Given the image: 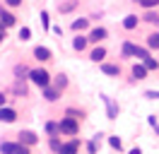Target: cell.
<instances>
[{"mask_svg": "<svg viewBox=\"0 0 159 154\" xmlns=\"http://www.w3.org/2000/svg\"><path fill=\"white\" fill-rule=\"evenodd\" d=\"M89 27H92V17H77V19H72L70 31L72 34H84V31H89Z\"/></svg>", "mask_w": 159, "mask_h": 154, "instance_id": "cell-12", "label": "cell"}, {"mask_svg": "<svg viewBox=\"0 0 159 154\" xmlns=\"http://www.w3.org/2000/svg\"><path fill=\"white\" fill-rule=\"evenodd\" d=\"M43 135H46V137L60 135V120H46V123H43Z\"/></svg>", "mask_w": 159, "mask_h": 154, "instance_id": "cell-24", "label": "cell"}, {"mask_svg": "<svg viewBox=\"0 0 159 154\" xmlns=\"http://www.w3.org/2000/svg\"><path fill=\"white\" fill-rule=\"evenodd\" d=\"M142 63L147 65V70H149V72H159V60H157L154 56H149L147 60H142Z\"/></svg>", "mask_w": 159, "mask_h": 154, "instance_id": "cell-31", "label": "cell"}, {"mask_svg": "<svg viewBox=\"0 0 159 154\" xmlns=\"http://www.w3.org/2000/svg\"><path fill=\"white\" fill-rule=\"evenodd\" d=\"M125 154H142V149H140L138 144H135V147H130V149H128V152H125Z\"/></svg>", "mask_w": 159, "mask_h": 154, "instance_id": "cell-41", "label": "cell"}, {"mask_svg": "<svg viewBox=\"0 0 159 154\" xmlns=\"http://www.w3.org/2000/svg\"><path fill=\"white\" fill-rule=\"evenodd\" d=\"M147 123H149V128L154 130V135L159 137V118H157V113H149L147 116Z\"/></svg>", "mask_w": 159, "mask_h": 154, "instance_id": "cell-32", "label": "cell"}, {"mask_svg": "<svg viewBox=\"0 0 159 154\" xmlns=\"http://www.w3.org/2000/svg\"><path fill=\"white\" fill-rule=\"evenodd\" d=\"M31 149H34V147H29V144H17V149H15V154H31Z\"/></svg>", "mask_w": 159, "mask_h": 154, "instance_id": "cell-38", "label": "cell"}, {"mask_svg": "<svg viewBox=\"0 0 159 154\" xmlns=\"http://www.w3.org/2000/svg\"><path fill=\"white\" fill-rule=\"evenodd\" d=\"M106 56H109V51H106V46H104V43H97V46L89 51V60H92V63H97V65H99V63H104V60H106Z\"/></svg>", "mask_w": 159, "mask_h": 154, "instance_id": "cell-15", "label": "cell"}, {"mask_svg": "<svg viewBox=\"0 0 159 154\" xmlns=\"http://www.w3.org/2000/svg\"><path fill=\"white\" fill-rule=\"evenodd\" d=\"M17 140H20L22 144H29V147H36V144L41 142V135H36L34 130H27V128H24V130H20V133H17Z\"/></svg>", "mask_w": 159, "mask_h": 154, "instance_id": "cell-9", "label": "cell"}, {"mask_svg": "<svg viewBox=\"0 0 159 154\" xmlns=\"http://www.w3.org/2000/svg\"><path fill=\"white\" fill-rule=\"evenodd\" d=\"M82 147H84V140H82V137H68V140L63 142L60 154H80Z\"/></svg>", "mask_w": 159, "mask_h": 154, "instance_id": "cell-5", "label": "cell"}, {"mask_svg": "<svg viewBox=\"0 0 159 154\" xmlns=\"http://www.w3.org/2000/svg\"><path fill=\"white\" fill-rule=\"evenodd\" d=\"M29 79H17L15 77V82H12V94L17 96V99H29V84H27Z\"/></svg>", "mask_w": 159, "mask_h": 154, "instance_id": "cell-10", "label": "cell"}, {"mask_svg": "<svg viewBox=\"0 0 159 154\" xmlns=\"http://www.w3.org/2000/svg\"><path fill=\"white\" fill-rule=\"evenodd\" d=\"M17 38H20V41H31V29H29V27H20Z\"/></svg>", "mask_w": 159, "mask_h": 154, "instance_id": "cell-34", "label": "cell"}, {"mask_svg": "<svg viewBox=\"0 0 159 154\" xmlns=\"http://www.w3.org/2000/svg\"><path fill=\"white\" fill-rule=\"evenodd\" d=\"M99 99H101V104H104V108H106V118H109L111 123L118 118V113H120V106H118V101H113L109 94H99Z\"/></svg>", "mask_w": 159, "mask_h": 154, "instance_id": "cell-4", "label": "cell"}, {"mask_svg": "<svg viewBox=\"0 0 159 154\" xmlns=\"http://www.w3.org/2000/svg\"><path fill=\"white\" fill-rule=\"evenodd\" d=\"M87 36H89L92 46H97V43H104V41L109 38V29L106 27H92L89 31H87Z\"/></svg>", "mask_w": 159, "mask_h": 154, "instance_id": "cell-6", "label": "cell"}, {"mask_svg": "<svg viewBox=\"0 0 159 154\" xmlns=\"http://www.w3.org/2000/svg\"><path fill=\"white\" fill-rule=\"evenodd\" d=\"M17 118H20V111L15 106H0V123L12 125V123H17Z\"/></svg>", "mask_w": 159, "mask_h": 154, "instance_id": "cell-7", "label": "cell"}, {"mask_svg": "<svg viewBox=\"0 0 159 154\" xmlns=\"http://www.w3.org/2000/svg\"><path fill=\"white\" fill-rule=\"evenodd\" d=\"M53 84L58 87V89H63V92H65V89L70 87V77L65 75V72H58V75H53Z\"/></svg>", "mask_w": 159, "mask_h": 154, "instance_id": "cell-27", "label": "cell"}, {"mask_svg": "<svg viewBox=\"0 0 159 154\" xmlns=\"http://www.w3.org/2000/svg\"><path fill=\"white\" fill-rule=\"evenodd\" d=\"M147 77H149V70H147V65H145L142 60H138V63H133V65H130V84L145 82Z\"/></svg>", "mask_w": 159, "mask_h": 154, "instance_id": "cell-3", "label": "cell"}, {"mask_svg": "<svg viewBox=\"0 0 159 154\" xmlns=\"http://www.w3.org/2000/svg\"><path fill=\"white\" fill-rule=\"evenodd\" d=\"M41 24H43V29L48 31L51 29V19H48V10H41Z\"/></svg>", "mask_w": 159, "mask_h": 154, "instance_id": "cell-36", "label": "cell"}, {"mask_svg": "<svg viewBox=\"0 0 159 154\" xmlns=\"http://www.w3.org/2000/svg\"><path fill=\"white\" fill-rule=\"evenodd\" d=\"M17 144H20V140H7V137H2V140H0V154H15Z\"/></svg>", "mask_w": 159, "mask_h": 154, "instance_id": "cell-22", "label": "cell"}, {"mask_svg": "<svg viewBox=\"0 0 159 154\" xmlns=\"http://www.w3.org/2000/svg\"><path fill=\"white\" fill-rule=\"evenodd\" d=\"M149 56H152V48H149L147 43H142V46L135 43V58H138V60H147Z\"/></svg>", "mask_w": 159, "mask_h": 154, "instance_id": "cell-28", "label": "cell"}, {"mask_svg": "<svg viewBox=\"0 0 159 154\" xmlns=\"http://www.w3.org/2000/svg\"><path fill=\"white\" fill-rule=\"evenodd\" d=\"M7 38V27H0V43Z\"/></svg>", "mask_w": 159, "mask_h": 154, "instance_id": "cell-40", "label": "cell"}, {"mask_svg": "<svg viewBox=\"0 0 159 154\" xmlns=\"http://www.w3.org/2000/svg\"><path fill=\"white\" fill-rule=\"evenodd\" d=\"M31 56L36 58L41 65H46V63H51V60H53V51H51V48H46V46H34Z\"/></svg>", "mask_w": 159, "mask_h": 154, "instance_id": "cell-13", "label": "cell"}, {"mask_svg": "<svg viewBox=\"0 0 159 154\" xmlns=\"http://www.w3.org/2000/svg\"><path fill=\"white\" fill-rule=\"evenodd\" d=\"M0 27H5V24H2V19H0Z\"/></svg>", "mask_w": 159, "mask_h": 154, "instance_id": "cell-43", "label": "cell"}, {"mask_svg": "<svg viewBox=\"0 0 159 154\" xmlns=\"http://www.w3.org/2000/svg\"><path fill=\"white\" fill-rule=\"evenodd\" d=\"M56 154H60V152H56Z\"/></svg>", "mask_w": 159, "mask_h": 154, "instance_id": "cell-45", "label": "cell"}, {"mask_svg": "<svg viewBox=\"0 0 159 154\" xmlns=\"http://www.w3.org/2000/svg\"><path fill=\"white\" fill-rule=\"evenodd\" d=\"M51 31H53V34H58V36H63V27H58V24H56V27H51Z\"/></svg>", "mask_w": 159, "mask_h": 154, "instance_id": "cell-42", "label": "cell"}, {"mask_svg": "<svg viewBox=\"0 0 159 154\" xmlns=\"http://www.w3.org/2000/svg\"><path fill=\"white\" fill-rule=\"evenodd\" d=\"M60 96H63V89H58L56 84H48V87L41 89V99H43L46 104H56Z\"/></svg>", "mask_w": 159, "mask_h": 154, "instance_id": "cell-8", "label": "cell"}, {"mask_svg": "<svg viewBox=\"0 0 159 154\" xmlns=\"http://www.w3.org/2000/svg\"><path fill=\"white\" fill-rule=\"evenodd\" d=\"M80 130H82V120L72 118V116H63V118H60V135H65V137H77Z\"/></svg>", "mask_w": 159, "mask_h": 154, "instance_id": "cell-2", "label": "cell"}, {"mask_svg": "<svg viewBox=\"0 0 159 154\" xmlns=\"http://www.w3.org/2000/svg\"><path fill=\"white\" fill-rule=\"evenodd\" d=\"M29 82L34 87H39V89H43V87H48V84H53V75H51L48 70L43 65H39V67H31V72H29Z\"/></svg>", "mask_w": 159, "mask_h": 154, "instance_id": "cell-1", "label": "cell"}, {"mask_svg": "<svg viewBox=\"0 0 159 154\" xmlns=\"http://www.w3.org/2000/svg\"><path fill=\"white\" fill-rule=\"evenodd\" d=\"M2 2H5L10 10H20L22 5H24V0H2Z\"/></svg>", "mask_w": 159, "mask_h": 154, "instance_id": "cell-37", "label": "cell"}, {"mask_svg": "<svg viewBox=\"0 0 159 154\" xmlns=\"http://www.w3.org/2000/svg\"><path fill=\"white\" fill-rule=\"evenodd\" d=\"M0 19H2V24H5L7 29L17 24V15H15V12H12V10L7 7V5H5V2L0 5Z\"/></svg>", "mask_w": 159, "mask_h": 154, "instance_id": "cell-14", "label": "cell"}, {"mask_svg": "<svg viewBox=\"0 0 159 154\" xmlns=\"http://www.w3.org/2000/svg\"><path fill=\"white\" fill-rule=\"evenodd\" d=\"M80 7V0H60L58 2V15H70Z\"/></svg>", "mask_w": 159, "mask_h": 154, "instance_id": "cell-20", "label": "cell"}, {"mask_svg": "<svg viewBox=\"0 0 159 154\" xmlns=\"http://www.w3.org/2000/svg\"><path fill=\"white\" fill-rule=\"evenodd\" d=\"M145 43L152 48V53H154V51H159V29H157V31H149L147 36H145Z\"/></svg>", "mask_w": 159, "mask_h": 154, "instance_id": "cell-29", "label": "cell"}, {"mask_svg": "<svg viewBox=\"0 0 159 154\" xmlns=\"http://www.w3.org/2000/svg\"><path fill=\"white\" fill-rule=\"evenodd\" d=\"M142 22L145 24H152V27H159V12L157 10H142Z\"/></svg>", "mask_w": 159, "mask_h": 154, "instance_id": "cell-21", "label": "cell"}, {"mask_svg": "<svg viewBox=\"0 0 159 154\" xmlns=\"http://www.w3.org/2000/svg\"><path fill=\"white\" fill-rule=\"evenodd\" d=\"M63 142H65V140H63L60 135H53V137H48V140H46V147H48L51 154H56V152H60V149H63Z\"/></svg>", "mask_w": 159, "mask_h": 154, "instance_id": "cell-23", "label": "cell"}, {"mask_svg": "<svg viewBox=\"0 0 159 154\" xmlns=\"http://www.w3.org/2000/svg\"><path fill=\"white\" fill-rule=\"evenodd\" d=\"M29 72H31V67L24 65V63H17V65L12 67V75L17 77V79H29Z\"/></svg>", "mask_w": 159, "mask_h": 154, "instance_id": "cell-26", "label": "cell"}, {"mask_svg": "<svg viewBox=\"0 0 159 154\" xmlns=\"http://www.w3.org/2000/svg\"><path fill=\"white\" fill-rule=\"evenodd\" d=\"M87 46H89V36L87 34H75L72 36V51L75 53H84Z\"/></svg>", "mask_w": 159, "mask_h": 154, "instance_id": "cell-16", "label": "cell"}, {"mask_svg": "<svg viewBox=\"0 0 159 154\" xmlns=\"http://www.w3.org/2000/svg\"><path fill=\"white\" fill-rule=\"evenodd\" d=\"M63 116H72V118H77V120H87V108H80V106H65V111Z\"/></svg>", "mask_w": 159, "mask_h": 154, "instance_id": "cell-19", "label": "cell"}, {"mask_svg": "<svg viewBox=\"0 0 159 154\" xmlns=\"http://www.w3.org/2000/svg\"><path fill=\"white\" fill-rule=\"evenodd\" d=\"M106 142H109V147L116 154H125V144H123V137H120V135H109Z\"/></svg>", "mask_w": 159, "mask_h": 154, "instance_id": "cell-18", "label": "cell"}, {"mask_svg": "<svg viewBox=\"0 0 159 154\" xmlns=\"http://www.w3.org/2000/svg\"><path fill=\"white\" fill-rule=\"evenodd\" d=\"M99 70L106 77H120V75H123V65H120V63H109V60L99 63Z\"/></svg>", "mask_w": 159, "mask_h": 154, "instance_id": "cell-11", "label": "cell"}, {"mask_svg": "<svg viewBox=\"0 0 159 154\" xmlns=\"http://www.w3.org/2000/svg\"><path fill=\"white\" fill-rule=\"evenodd\" d=\"M140 22H142V17H138L135 12H130V15H125V17H123L120 27L125 29V31H135V29L140 27Z\"/></svg>", "mask_w": 159, "mask_h": 154, "instance_id": "cell-17", "label": "cell"}, {"mask_svg": "<svg viewBox=\"0 0 159 154\" xmlns=\"http://www.w3.org/2000/svg\"><path fill=\"white\" fill-rule=\"evenodd\" d=\"M133 2H138V0H133Z\"/></svg>", "mask_w": 159, "mask_h": 154, "instance_id": "cell-44", "label": "cell"}, {"mask_svg": "<svg viewBox=\"0 0 159 154\" xmlns=\"http://www.w3.org/2000/svg\"><path fill=\"white\" fill-rule=\"evenodd\" d=\"M99 147H101V142H97L94 137L84 140V152H87V154H99Z\"/></svg>", "mask_w": 159, "mask_h": 154, "instance_id": "cell-30", "label": "cell"}, {"mask_svg": "<svg viewBox=\"0 0 159 154\" xmlns=\"http://www.w3.org/2000/svg\"><path fill=\"white\" fill-rule=\"evenodd\" d=\"M120 58H123V60L135 58V43H133V41H128V38H125V41L120 43Z\"/></svg>", "mask_w": 159, "mask_h": 154, "instance_id": "cell-25", "label": "cell"}, {"mask_svg": "<svg viewBox=\"0 0 159 154\" xmlns=\"http://www.w3.org/2000/svg\"><path fill=\"white\" fill-rule=\"evenodd\" d=\"M142 96H145V99H149V101H157V99H159V89H145V92H142Z\"/></svg>", "mask_w": 159, "mask_h": 154, "instance_id": "cell-35", "label": "cell"}, {"mask_svg": "<svg viewBox=\"0 0 159 154\" xmlns=\"http://www.w3.org/2000/svg\"><path fill=\"white\" fill-rule=\"evenodd\" d=\"M0 106H7V94L0 89Z\"/></svg>", "mask_w": 159, "mask_h": 154, "instance_id": "cell-39", "label": "cell"}, {"mask_svg": "<svg viewBox=\"0 0 159 154\" xmlns=\"http://www.w3.org/2000/svg\"><path fill=\"white\" fill-rule=\"evenodd\" d=\"M138 5L142 10H157L159 7V0H138Z\"/></svg>", "mask_w": 159, "mask_h": 154, "instance_id": "cell-33", "label": "cell"}]
</instances>
